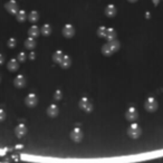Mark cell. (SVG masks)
Here are the masks:
<instances>
[{
    "label": "cell",
    "mask_w": 163,
    "mask_h": 163,
    "mask_svg": "<svg viewBox=\"0 0 163 163\" xmlns=\"http://www.w3.org/2000/svg\"><path fill=\"white\" fill-rule=\"evenodd\" d=\"M28 19L30 20L32 23H36L37 20L39 19V14H38L36 10H32V11H30V14L28 15Z\"/></svg>",
    "instance_id": "22"
},
{
    "label": "cell",
    "mask_w": 163,
    "mask_h": 163,
    "mask_svg": "<svg viewBox=\"0 0 163 163\" xmlns=\"http://www.w3.org/2000/svg\"><path fill=\"white\" fill-rule=\"evenodd\" d=\"M106 32H107V28L102 26L97 29V35L100 37H106Z\"/></svg>",
    "instance_id": "24"
},
{
    "label": "cell",
    "mask_w": 163,
    "mask_h": 163,
    "mask_svg": "<svg viewBox=\"0 0 163 163\" xmlns=\"http://www.w3.org/2000/svg\"><path fill=\"white\" fill-rule=\"evenodd\" d=\"M62 92L58 89V91H56L55 92V94H54V100L55 101H60L62 100Z\"/></svg>",
    "instance_id": "27"
},
{
    "label": "cell",
    "mask_w": 163,
    "mask_h": 163,
    "mask_svg": "<svg viewBox=\"0 0 163 163\" xmlns=\"http://www.w3.org/2000/svg\"><path fill=\"white\" fill-rule=\"evenodd\" d=\"M5 8L8 12L14 14V15H16L18 10H19V7H18V4H17L16 0H9L8 2L5 5Z\"/></svg>",
    "instance_id": "4"
},
{
    "label": "cell",
    "mask_w": 163,
    "mask_h": 163,
    "mask_svg": "<svg viewBox=\"0 0 163 163\" xmlns=\"http://www.w3.org/2000/svg\"><path fill=\"white\" fill-rule=\"evenodd\" d=\"M158 101L154 97H147L145 103H144V107L147 112H155L158 110Z\"/></svg>",
    "instance_id": "2"
},
{
    "label": "cell",
    "mask_w": 163,
    "mask_h": 163,
    "mask_svg": "<svg viewBox=\"0 0 163 163\" xmlns=\"http://www.w3.org/2000/svg\"><path fill=\"white\" fill-rule=\"evenodd\" d=\"M58 113H59V108L58 106L56 105V104H50L47 108V114L50 117H55V116L58 115Z\"/></svg>",
    "instance_id": "11"
},
{
    "label": "cell",
    "mask_w": 163,
    "mask_h": 163,
    "mask_svg": "<svg viewBox=\"0 0 163 163\" xmlns=\"http://www.w3.org/2000/svg\"><path fill=\"white\" fill-rule=\"evenodd\" d=\"M25 103H26V105L29 106V107H34V106H36L37 103H38V98H37V96L35 95L34 93H32V94L26 96Z\"/></svg>",
    "instance_id": "7"
},
{
    "label": "cell",
    "mask_w": 163,
    "mask_h": 163,
    "mask_svg": "<svg viewBox=\"0 0 163 163\" xmlns=\"http://www.w3.org/2000/svg\"><path fill=\"white\" fill-rule=\"evenodd\" d=\"M15 133H16V135L18 136V137H23V136L26 135V133H27V127H26V125L25 124H18L16 126V128H15Z\"/></svg>",
    "instance_id": "9"
},
{
    "label": "cell",
    "mask_w": 163,
    "mask_h": 163,
    "mask_svg": "<svg viewBox=\"0 0 163 163\" xmlns=\"http://www.w3.org/2000/svg\"><path fill=\"white\" fill-rule=\"evenodd\" d=\"M108 45H110V47L112 48V50L115 53V52H117L119 49V41L117 39H112V40H110L108 41Z\"/></svg>",
    "instance_id": "18"
},
{
    "label": "cell",
    "mask_w": 163,
    "mask_h": 163,
    "mask_svg": "<svg viewBox=\"0 0 163 163\" xmlns=\"http://www.w3.org/2000/svg\"><path fill=\"white\" fill-rule=\"evenodd\" d=\"M16 18H17V20H18V21L23 23V21H25V20L28 18L27 12L25 11V10H18V12L16 14Z\"/></svg>",
    "instance_id": "17"
},
{
    "label": "cell",
    "mask_w": 163,
    "mask_h": 163,
    "mask_svg": "<svg viewBox=\"0 0 163 163\" xmlns=\"http://www.w3.org/2000/svg\"><path fill=\"white\" fill-rule=\"evenodd\" d=\"M2 63H4V56L0 54V65H1Z\"/></svg>",
    "instance_id": "31"
},
{
    "label": "cell",
    "mask_w": 163,
    "mask_h": 163,
    "mask_svg": "<svg viewBox=\"0 0 163 163\" xmlns=\"http://www.w3.org/2000/svg\"><path fill=\"white\" fill-rule=\"evenodd\" d=\"M17 59H18V62L19 63H23V62H25V60L27 59V56H26V54L25 53H19L18 54V57H17Z\"/></svg>",
    "instance_id": "25"
},
{
    "label": "cell",
    "mask_w": 163,
    "mask_h": 163,
    "mask_svg": "<svg viewBox=\"0 0 163 163\" xmlns=\"http://www.w3.org/2000/svg\"><path fill=\"white\" fill-rule=\"evenodd\" d=\"M7 68L11 72H15L19 68V62L18 59H10L7 64Z\"/></svg>",
    "instance_id": "13"
},
{
    "label": "cell",
    "mask_w": 163,
    "mask_h": 163,
    "mask_svg": "<svg viewBox=\"0 0 163 163\" xmlns=\"http://www.w3.org/2000/svg\"><path fill=\"white\" fill-rule=\"evenodd\" d=\"M105 38H107V40L110 41V40L112 39H115L116 38V32L114 28H107V32H106V37Z\"/></svg>",
    "instance_id": "20"
},
{
    "label": "cell",
    "mask_w": 163,
    "mask_h": 163,
    "mask_svg": "<svg viewBox=\"0 0 163 163\" xmlns=\"http://www.w3.org/2000/svg\"><path fill=\"white\" fill-rule=\"evenodd\" d=\"M63 57H64V53L62 52V50H56V52L54 53V55H53V60L59 64V62L62 60Z\"/></svg>",
    "instance_id": "21"
},
{
    "label": "cell",
    "mask_w": 163,
    "mask_h": 163,
    "mask_svg": "<svg viewBox=\"0 0 163 163\" xmlns=\"http://www.w3.org/2000/svg\"><path fill=\"white\" fill-rule=\"evenodd\" d=\"M59 65L62 68H68L71 66V57L67 55H64V57L59 62Z\"/></svg>",
    "instance_id": "14"
},
{
    "label": "cell",
    "mask_w": 163,
    "mask_h": 163,
    "mask_svg": "<svg viewBox=\"0 0 163 163\" xmlns=\"http://www.w3.org/2000/svg\"><path fill=\"white\" fill-rule=\"evenodd\" d=\"M128 1H130V2H135L136 0H128Z\"/></svg>",
    "instance_id": "33"
},
{
    "label": "cell",
    "mask_w": 163,
    "mask_h": 163,
    "mask_svg": "<svg viewBox=\"0 0 163 163\" xmlns=\"http://www.w3.org/2000/svg\"><path fill=\"white\" fill-rule=\"evenodd\" d=\"M40 32H41V35H44V36H49L50 34H52V27H50V25L48 24H45L41 29H40Z\"/></svg>",
    "instance_id": "19"
},
{
    "label": "cell",
    "mask_w": 163,
    "mask_h": 163,
    "mask_svg": "<svg viewBox=\"0 0 163 163\" xmlns=\"http://www.w3.org/2000/svg\"><path fill=\"white\" fill-rule=\"evenodd\" d=\"M146 18H150V12H146Z\"/></svg>",
    "instance_id": "32"
},
{
    "label": "cell",
    "mask_w": 163,
    "mask_h": 163,
    "mask_svg": "<svg viewBox=\"0 0 163 163\" xmlns=\"http://www.w3.org/2000/svg\"><path fill=\"white\" fill-rule=\"evenodd\" d=\"M127 133H128V135L131 136L132 139H137L142 134V128H141V126L136 122H133L130 125V127H128Z\"/></svg>",
    "instance_id": "1"
},
{
    "label": "cell",
    "mask_w": 163,
    "mask_h": 163,
    "mask_svg": "<svg viewBox=\"0 0 163 163\" xmlns=\"http://www.w3.org/2000/svg\"><path fill=\"white\" fill-rule=\"evenodd\" d=\"M39 32H40V29L37 27L36 25H32V27L29 28V30H28V34H29V36L34 37V38H36V37L39 35Z\"/></svg>",
    "instance_id": "15"
},
{
    "label": "cell",
    "mask_w": 163,
    "mask_h": 163,
    "mask_svg": "<svg viewBox=\"0 0 163 163\" xmlns=\"http://www.w3.org/2000/svg\"><path fill=\"white\" fill-rule=\"evenodd\" d=\"M83 132L80 130V127H75L73 128V131L71 132V139L74 141V142H80L83 140Z\"/></svg>",
    "instance_id": "5"
},
{
    "label": "cell",
    "mask_w": 163,
    "mask_h": 163,
    "mask_svg": "<svg viewBox=\"0 0 163 163\" xmlns=\"http://www.w3.org/2000/svg\"><path fill=\"white\" fill-rule=\"evenodd\" d=\"M14 84L17 88H23L26 85V78L23 75H17L14 80Z\"/></svg>",
    "instance_id": "10"
},
{
    "label": "cell",
    "mask_w": 163,
    "mask_h": 163,
    "mask_svg": "<svg viewBox=\"0 0 163 163\" xmlns=\"http://www.w3.org/2000/svg\"><path fill=\"white\" fill-rule=\"evenodd\" d=\"M5 119H6V112L0 108V122H2Z\"/></svg>",
    "instance_id": "28"
},
{
    "label": "cell",
    "mask_w": 163,
    "mask_h": 163,
    "mask_svg": "<svg viewBox=\"0 0 163 163\" xmlns=\"http://www.w3.org/2000/svg\"><path fill=\"white\" fill-rule=\"evenodd\" d=\"M29 58H30V59H32V60L35 59V53H34V52L30 53V55H29Z\"/></svg>",
    "instance_id": "29"
},
{
    "label": "cell",
    "mask_w": 163,
    "mask_h": 163,
    "mask_svg": "<svg viewBox=\"0 0 163 163\" xmlns=\"http://www.w3.org/2000/svg\"><path fill=\"white\" fill-rule=\"evenodd\" d=\"M80 107L82 110H84L85 112H92L93 110V104L87 97H83L82 100L80 101Z\"/></svg>",
    "instance_id": "6"
},
{
    "label": "cell",
    "mask_w": 163,
    "mask_h": 163,
    "mask_svg": "<svg viewBox=\"0 0 163 163\" xmlns=\"http://www.w3.org/2000/svg\"><path fill=\"white\" fill-rule=\"evenodd\" d=\"M125 117H126L127 121H130V122H135L137 117H139V112L136 110L135 107H128L126 110V113H125Z\"/></svg>",
    "instance_id": "3"
},
{
    "label": "cell",
    "mask_w": 163,
    "mask_h": 163,
    "mask_svg": "<svg viewBox=\"0 0 163 163\" xmlns=\"http://www.w3.org/2000/svg\"><path fill=\"white\" fill-rule=\"evenodd\" d=\"M152 2H153L155 6H158V5H159V2H160V0H152Z\"/></svg>",
    "instance_id": "30"
},
{
    "label": "cell",
    "mask_w": 163,
    "mask_h": 163,
    "mask_svg": "<svg viewBox=\"0 0 163 163\" xmlns=\"http://www.w3.org/2000/svg\"><path fill=\"white\" fill-rule=\"evenodd\" d=\"M102 53H103V55H105V56H111L114 52L112 50V48L110 47V45H108V43H107V44L103 45V47H102Z\"/></svg>",
    "instance_id": "23"
},
{
    "label": "cell",
    "mask_w": 163,
    "mask_h": 163,
    "mask_svg": "<svg viewBox=\"0 0 163 163\" xmlns=\"http://www.w3.org/2000/svg\"><path fill=\"white\" fill-rule=\"evenodd\" d=\"M16 44H17V41L15 38H10V39L8 40V43H7L9 48H15L16 47Z\"/></svg>",
    "instance_id": "26"
},
{
    "label": "cell",
    "mask_w": 163,
    "mask_h": 163,
    "mask_svg": "<svg viewBox=\"0 0 163 163\" xmlns=\"http://www.w3.org/2000/svg\"><path fill=\"white\" fill-rule=\"evenodd\" d=\"M36 46V40L34 37H28L26 41H25V47L28 48V49H32V48H35Z\"/></svg>",
    "instance_id": "16"
},
{
    "label": "cell",
    "mask_w": 163,
    "mask_h": 163,
    "mask_svg": "<svg viewBox=\"0 0 163 163\" xmlns=\"http://www.w3.org/2000/svg\"><path fill=\"white\" fill-rule=\"evenodd\" d=\"M0 80H1V77H0Z\"/></svg>",
    "instance_id": "34"
},
{
    "label": "cell",
    "mask_w": 163,
    "mask_h": 163,
    "mask_svg": "<svg viewBox=\"0 0 163 163\" xmlns=\"http://www.w3.org/2000/svg\"><path fill=\"white\" fill-rule=\"evenodd\" d=\"M116 12H117V9L114 5H107L106 6V8H105V15L107 17H114L116 15Z\"/></svg>",
    "instance_id": "12"
},
{
    "label": "cell",
    "mask_w": 163,
    "mask_h": 163,
    "mask_svg": "<svg viewBox=\"0 0 163 163\" xmlns=\"http://www.w3.org/2000/svg\"><path fill=\"white\" fill-rule=\"evenodd\" d=\"M63 35L66 38H71V37H73L75 35V28L73 27L71 24L65 25L63 28Z\"/></svg>",
    "instance_id": "8"
}]
</instances>
